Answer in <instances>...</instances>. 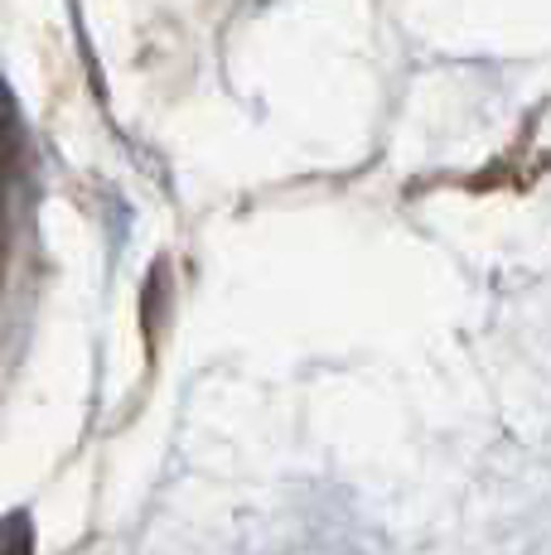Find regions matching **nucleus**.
<instances>
[{
	"mask_svg": "<svg viewBox=\"0 0 551 555\" xmlns=\"http://www.w3.org/2000/svg\"><path fill=\"white\" fill-rule=\"evenodd\" d=\"M0 555H29V521L25 517L0 521Z\"/></svg>",
	"mask_w": 551,
	"mask_h": 555,
	"instance_id": "f257e3e1",
	"label": "nucleus"
}]
</instances>
